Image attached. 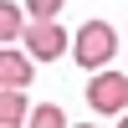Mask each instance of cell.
I'll return each mask as SVG.
<instances>
[{"instance_id":"obj_3","label":"cell","mask_w":128,"mask_h":128,"mask_svg":"<svg viewBox=\"0 0 128 128\" xmlns=\"http://www.w3.org/2000/svg\"><path fill=\"white\" fill-rule=\"evenodd\" d=\"M87 102H92L98 118H123V108H128V77L98 67V77L87 82Z\"/></svg>"},{"instance_id":"obj_2","label":"cell","mask_w":128,"mask_h":128,"mask_svg":"<svg viewBox=\"0 0 128 128\" xmlns=\"http://www.w3.org/2000/svg\"><path fill=\"white\" fill-rule=\"evenodd\" d=\"M20 36H26V56H31V62H56V56H67V31L56 26V16L26 20Z\"/></svg>"},{"instance_id":"obj_5","label":"cell","mask_w":128,"mask_h":128,"mask_svg":"<svg viewBox=\"0 0 128 128\" xmlns=\"http://www.w3.org/2000/svg\"><path fill=\"white\" fill-rule=\"evenodd\" d=\"M26 123V98H20V87H0V128H16Z\"/></svg>"},{"instance_id":"obj_8","label":"cell","mask_w":128,"mask_h":128,"mask_svg":"<svg viewBox=\"0 0 128 128\" xmlns=\"http://www.w3.org/2000/svg\"><path fill=\"white\" fill-rule=\"evenodd\" d=\"M31 16H62V0H26Z\"/></svg>"},{"instance_id":"obj_7","label":"cell","mask_w":128,"mask_h":128,"mask_svg":"<svg viewBox=\"0 0 128 128\" xmlns=\"http://www.w3.org/2000/svg\"><path fill=\"white\" fill-rule=\"evenodd\" d=\"M26 123H36V128H62V123H67V113H62V108H51V102H41L36 113L26 108Z\"/></svg>"},{"instance_id":"obj_4","label":"cell","mask_w":128,"mask_h":128,"mask_svg":"<svg viewBox=\"0 0 128 128\" xmlns=\"http://www.w3.org/2000/svg\"><path fill=\"white\" fill-rule=\"evenodd\" d=\"M31 72H36V62H31L26 51H10L5 41H0V87H26Z\"/></svg>"},{"instance_id":"obj_6","label":"cell","mask_w":128,"mask_h":128,"mask_svg":"<svg viewBox=\"0 0 128 128\" xmlns=\"http://www.w3.org/2000/svg\"><path fill=\"white\" fill-rule=\"evenodd\" d=\"M20 26H26V16H20V5H10V0H0V41H16Z\"/></svg>"},{"instance_id":"obj_1","label":"cell","mask_w":128,"mask_h":128,"mask_svg":"<svg viewBox=\"0 0 128 128\" xmlns=\"http://www.w3.org/2000/svg\"><path fill=\"white\" fill-rule=\"evenodd\" d=\"M67 46L77 51V67H92V72H98V67H108V62L118 56V31H113L108 20H87V26L77 31V41L67 36Z\"/></svg>"}]
</instances>
